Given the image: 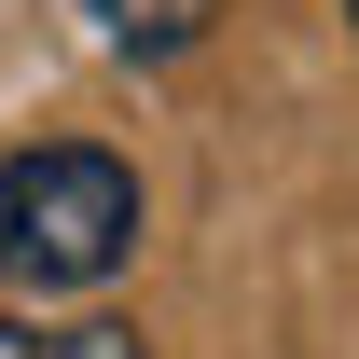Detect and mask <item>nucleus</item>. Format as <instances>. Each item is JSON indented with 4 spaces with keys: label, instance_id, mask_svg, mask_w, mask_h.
I'll list each match as a JSON object with an SVG mask.
<instances>
[{
    "label": "nucleus",
    "instance_id": "2",
    "mask_svg": "<svg viewBox=\"0 0 359 359\" xmlns=\"http://www.w3.org/2000/svg\"><path fill=\"white\" fill-rule=\"evenodd\" d=\"M0 359H152L125 318H0Z\"/></svg>",
    "mask_w": 359,
    "mask_h": 359
},
{
    "label": "nucleus",
    "instance_id": "3",
    "mask_svg": "<svg viewBox=\"0 0 359 359\" xmlns=\"http://www.w3.org/2000/svg\"><path fill=\"white\" fill-rule=\"evenodd\" d=\"M346 28H359V0H346Z\"/></svg>",
    "mask_w": 359,
    "mask_h": 359
},
{
    "label": "nucleus",
    "instance_id": "1",
    "mask_svg": "<svg viewBox=\"0 0 359 359\" xmlns=\"http://www.w3.org/2000/svg\"><path fill=\"white\" fill-rule=\"evenodd\" d=\"M138 249V166L97 138H42V152H0V290H111Z\"/></svg>",
    "mask_w": 359,
    "mask_h": 359
}]
</instances>
